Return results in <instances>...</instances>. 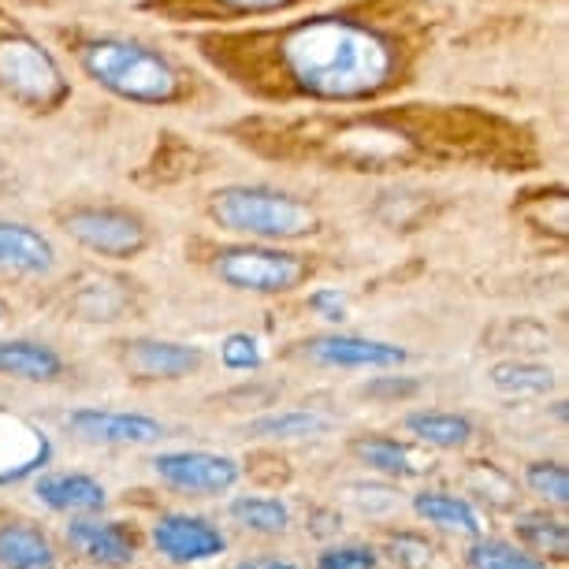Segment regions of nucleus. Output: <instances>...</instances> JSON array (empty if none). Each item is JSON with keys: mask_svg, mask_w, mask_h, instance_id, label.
<instances>
[{"mask_svg": "<svg viewBox=\"0 0 569 569\" xmlns=\"http://www.w3.org/2000/svg\"><path fill=\"white\" fill-rule=\"evenodd\" d=\"M513 536L525 551L543 558L547 566H566L569 562V525L555 518L551 510H521L513 518Z\"/></svg>", "mask_w": 569, "mask_h": 569, "instance_id": "obj_19", "label": "nucleus"}, {"mask_svg": "<svg viewBox=\"0 0 569 569\" xmlns=\"http://www.w3.org/2000/svg\"><path fill=\"white\" fill-rule=\"evenodd\" d=\"M302 353L325 369H402L406 353L399 342H383L369 336H350V331H328L302 342Z\"/></svg>", "mask_w": 569, "mask_h": 569, "instance_id": "obj_12", "label": "nucleus"}, {"mask_svg": "<svg viewBox=\"0 0 569 569\" xmlns=\"http://www.w3.org/2000/svg\"><path fill=\"white\" fill-rule=\"evenodd\" d=\"M350 455L358 458L365 469L380 472V477H388V480H413L425 472L421 461L413 458V450L406 443H399V439H391V436L350 439Z\"/></svg>", "mask_w": 569, "mask_h": 569, "instance_id": "obj_23", "label": "nucleus"}, {"mask_svg": "<svg viewBox=\"0 0 569 569\" xmlns=\"http://www.w3.org/2000/svg\"><path fill=\"white\" fill-rule=\"evenodd\" d=\"M68 361L57 347L38 339H0V376L19 383H60Z\"/></svg>", "mask_w": 569, "mask_h": 569, "instance_id": "obj_17", "label": "nucleus"}, {"mask_svg": "<svg viewBox=\"0 0 569 569\" xmlns=\"http://www.w3.org/2000/svg\"><path fill=\"white\" fill-rule=\"evenodd\" d=\"M309 309L320 320H331V325H342L347 320V298H342L339 287H320V291L309 295Z\"/></svg>", "mask_w": 569, "mask_h": 569, "instance_id": "obj_30", "label": "nucleus"}, {"mask_svg": "<svg viewBox=\"0 0 569 569\" xmlns=\"http://www.w3.org/2000/svg\"><path fill=\"white\" fill-rule=\"evenodd\" d=\"M74 60L101 90L116 93L131 104H179L187 98V74L179 63L164 57L160 49L131 38H79L74 41Z\"/></svg>", "mask_w": 569, "mask_h": 569, "instance_id": "obj_2", "label": "nucleus"}, {"mask_svg": "<svg viewBox=\"0 0 569 569\" xmlns=\"http://www.w3.org/2000/svg\"><path fill=\"white\" fill-rule=\"evenodd\" d=\"M63 428L90 447H153L164 439V425L149 413L131 410H101V406H79L63 413Z\"/></svg>", "mask_w": 569, "mask_h": 569, "instance_id": "obj_10", "label": "nucleus"}, {"mask_svg": "<svg viewBox=\"0 0 569 569\" xmlns=\"http://www.w3.org/2000/svg\"><path fill=\"white\" fill-rule=\"evenodd\" d=\"M231 569H302V566L291 562V558H279V555H246Z\"/></svg>", "mask_w": 569, "mask_h": 569, "instance_id": "obj_32", "label": "nucleus"}, {"mask_svg": "<svg viewBox=\"0 0 569 569\" xmlns=\"http://www.w3.org/2000/svg\"><path fill=\"white\" fill-rule=\"evenodd\" d=\"M488 383L496 388L499 395L507 399H543V395L555 391V369L547 365H536V361H496L488 369Z\"/></svg>", "mask_w": 569, "mask_h": 569, "instance_id": "obj_24", "label": "nucleus"}, {"mask_svg": "<svg viewBox=\"0 0 569 569\" xmlns=\"http://www.w3.org/2000/svg\"><path fill=\"white\" fill-rule=\"evenodd\" d=\"M209 217L217 220V228L261 246L298 242L320 231V217L309 201L276 187H246V182L220 187L209 201Z\"/></svg>", "mask_w": 569, "mask_h": 569, "instance_id": "obj_3", "label": "nucleus"}, {"mask_svg": "<svg viewBox=\"0 0 569 569\" xmlns=\"http://www.w3.org/2000/svg\"><path fill=\"white\" fill-rule=\"evenodd\" d=\"M306 4H313V0H153L149 8H157L171 23L234 27V23H261V19L291 16Z\"/></svg>", "mask_w": 569, "mask_h": 569, "instance_id": "obj_11", "label": "nucleus"}, {"mask_svg": "<svg viewBox=\"0 0 569 569\" xmlns=\"http://www.w3.org/2000/svg\"><path fill=\"white\" fill-rule=\"evenodd\" d=\"M220 365L228 372H257L264 365V350L250 331H231L220 342Z\"/></svg>", "mask_w": 569, "mask_h": 569, "instance_id": "obj_28", "label": "nucleus"}, {"mask_svg": "<svg viewBox=\"0 0 569 569\" xmlns=\"http://www.w3.org/2000/svg\"><path fill=\"white\" fill-rule=\"evenodd\" d=\"M57 268L52 242L30 223L0 220V272L8 276H49Z\"/></svg>", "mask_w": 569, "mask_h": 569, "instance_id": "obj_16", "label": "nucleus"}, {"mask_svg": "<svg viewBox=\"0 0 569 569\" xmlns=\"http://www.w3.org/2000/svg\"><path fill=\"white\" fill-rule=\"evenodd\" d=\"M466 569H555L547 566L543 558H536L525 551L521 543L502 540V536H480V540L469 543L466 551Z\"/></svg>", "mask_w": 569, "mask_h": 569, "instance_id": "obj_25", "label": "nucleus"}, {"mask_svg": "<svg viewBox=\"0 0 569 569\" xmlns=\"http://www.w3.org/2000/svg\"><path fill=\"white\" fill-rule=\"evenodd\" d=\"M410 507L417 513V521L432 525L439 532H455V536H466V540H480V536H485L480 510L472 507L466 496H455V491L425 488V491H417Z\"/></svg>", "mask_w": 569, "mask_h": 569, "instance_id": "obj_18", "label": "nucleus"}, {"mask_svg": "<svg viewBox=\"0 0 569 569\" xmlns=\"http://www.w3.org/2000/svg\"><path fill=\"white\" fill-rule=\"evenodd\" d=\"M313 569H383V555L372 543H328L317 551Z\"/></svg>", "mask_w": 569, "mask_h": 569, "instance_id": "obj_27", "label": "nucleus"}, {"mask_svg": "<svg viewBox=\"0 0 569 569\" xmlns=\"http://www.w3.org/2000/svg\"><path fill=\"white\" fill-rule=\"evenodd\" d=\"M198 49L246 90L320 104H365L406 82L417 41L410 27L361 8H339L250 30H206L198 34Z\"/></svg>", "mask_w": 569, "mask_h": 569, "instance_id": "obj_1", "label": "nucleus"}, {"mask_svg": "<svg viewBox=\"0 0 569 569\" xmlns=\"http://www.w3.org/2000/svg\"><path fill=\"white\" fill-rule=\"evenodd\" d=\"M212 276L239 295H291L313 276V261L283 246L239 242L212 253Z\"/></svg>", "mask_w": 569, "mask_h": 569, "instance_id": "obj_5", "label": "nucleus"}, {"mask_svg": "<svg viewBox=\"0 0 569 569\" xmlns=\"http://www.w3.org/2000/svg\"><path fill=\"white\" fill-rule=\"evenodd\" d=\"M149 469L164 488L194 499H220L242 480L239 461L231 455H217V450H160L149 461Z\"/></svg>", "mask_w": 569, "mask_h": 569, "instance_id": "obj_7", "label": "nucleus"}, {"mask_svg": "<svg viewBox=\"0 0 569 569\" xmlns=\"http://www.w3.org/2000/svg\"><path fill=\"white\" fill-rule=\"evenodd\" d=\"M406 436L417 443L432 447V450H466L477 436V425L466 413H450V410H413L406 413Z\"/></svg>", "mask_w": 569, "mask_h": 569, "instance_id": "obj_21", "label": "nucleus"}, {"mask_svg": "<svg viewBox=\"0 0 569 569\" xmlns=\"http://www.w3.org/2000/svg\"><path fill=\"white\" fill-rule=\"evenodd\" d=\"M120 361L131 376L142 380H187L201 372L206 350L194 342H171V339H127L120 347Z\"/></svg>", "mask_w": 569, "mask_h": 569, "instance_id": "obj_13", "label": "nucleus"}, {"mask_svg": "<svg viewBox=\"0 0 569 569\" xmlns=\"http://www.w3.org/2000/svg\"><path fill=\"white\" fill-rule=\"evenodd\" d=\"M60 551L46 525L30 518L0 521V569H57Z\"/></svg>", "mask_w": 569, "mask_h": 569, "instance_id": "obj_15", "label": "nucleus"}, {"mask_svg": "<svg viewBox=\"0 0 569 569\" xmlns=\"http://www.w3.org/2000/svg\"><path fill=\"white\" fill-rule=\"evenodd\" d=\"M525 491L543 502V510H566L569 507V469L558 458H536L521 469Z\"/></svg>", "mask_w": 569, "mask_h": 569, "instance_id": "obj_26", "label": "nucleus"}, {"mask_svg": "<svg viewBox=\"0 0 569 569\" xmlns=\"http://www.w3.org/2000/svg\"><path fill=\"white\" fill-rule=\"evenodd\" d=\"M0 90L23 109H60L71 93L57 57L27 27L4 16H0Z\"/></svg>", "mask_w": 569, "mask_h": 569, "instance_id": "obj_4", "label": "nucleus"}, {"mask_svg": "<svg viewBox=\"0 0 569 569\" xmlns=\"http://www.w3.org/2000/svg\"><path fill=\"white\" fill-rule=\"evenodd\" d=\"M34 499L60 518H90L109 510V488L79 469H57L34 477Z\"/></svg>", "mask_w": 569, "mask_h": 569, "instance_id": "obj_14", "label": "nucleus"}, {"mask_svg": "<svg viewBox=\"0 0 569 569\" xmlns=\"http://www.w3.org/2000/svg\"><path fill=\"white\" fill-rule=\"evenodd\" d=\"M380 555H388L391 562L402 566V569H425L428 562H432V543L421 540V536H413V532H391L388 551H380Z\"/></svg>", "mask_w": 569, "mask_h": 569, "instance_id": "obj_29", "label": "nucleus"}, {"mask_svg": "<svg viewBox=\"0 0 569 569\" xmlns=\"http://www.w3.org/2000/svg\"><path fill=\"white\" fill-rule=\"evenodd\" d=\"M0 325H4V302H0Z\"/></svg>", "mask_w": 569, "mask_h": 569, "instance_id": "obj_33", "label": "nucleus"}, {"mask_svg": "<svg viewBox=\"0 0 569 569\" xmlns=\"http://www.w3.org/2000/svg\"><path fill=\"white\" fill-rule=\"evenodd\" d=\"M60 228L82 250L109 257V261H131L149 246L146 220L120 206H79L63 212Z\"/></svg>", "mask_w": 569, "mask_h": 569, "instance_id": "obj_6", "label": "nucleus"}, {"mask_svg": "<svg viewBox=\"0 0 569 569\" xmlns=\"http://www.w3.org/2000/svg\"><path fill=\"white\" fill-rule=\"evenodd\" d=\"M228 518L242 532L261 536V540H276V536L291 532L295 513L287 507V499L279 496H234L228 502Z\"/></svg>", "mask_w": 569, "mask_h": 569, "instance_id": "obj_22", "label": "nucleus"}, {"mask_svg": "<svg viewBox=\"0 0 569 569\" xmlns=\"http://www.w3.org/2000/svg\"><path fill=\"white\" fill-rule=\"evenodd\" d=\"M149 543L171 566H201L228 555V532L212 518L190 510H164L149 521Z\"/></svg>", "mask_w": 569, "mask_h": 569, "instance_id": "obj_8", "label": "nucleus"}, {"mask_svg": "<svg viewBox=\"0 0 569 569\" xmlns=\"http://www.w3.org/2000/svg\"><path fill=\"white\" fill-rule=\"evenodd\" d=\"M63 543L74 558L98 569H131L142 555V540L127 521L90 513V518H68L63 525Z\"/></svg>", "mask_w": 569, "mask_h": 569, "instance_id": "obj_9", "label": "nucleus"}, {"mask_svg": "<svg viewBox=\"0 0 569 569\" xmlns=\"http://www.w3.org/2000/svg\"><path fill=\"white\" fill-rule=\"evenodd\" d=\"M336 421L325 410H268L261 417H253L246 425V436L250 439H264V443H295V439H320L328 436Z\"/></svg>", "mask_w": 569, "mask_h": 569, "instance_id": "obj_20", "label": "nucleus"}, {"mask_svg": "<svg viewBox=\"0 0 569 569\" xmlns=\"http://www.w3.org/2000/svg\"><path fill=\"white\" fill-rule=\"evenodd\" d=\"M421 383L410 380V376H376L372 383H365V395L369 399H406V395H417Z\"/></svg>", "mask_w": 569, "mask_h": 569, "instance_id": "obj_31", "label": "nucleus"}]
</instances>
